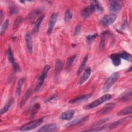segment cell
<instances>
[{
	"instance_id": "cell-1",
	"label": "cell",
	"mask_w": 132,
	"mask_h": 132,
	"mask_svg": "<svg viewBox=\"0 0 132 132\" xmlns=\"http://www.w3.org/2000/svg\"><path fill=\"white\" fill-rule=\"evenodd\" d=\"M103 7L101 4L96 1L91 2V4L88 6L84 8L81 11L80 14L82 18L87 19L89 18L93 12L95 11L102 12Z\"/></svg>"
},
{
	"instance_id": "cell-2",
	"label": "cell",
	"mask_w": 132,
	"mask_h": 132,
	"mask_svg": "<svg viewBox=\"0 0 132 132\" xmlns=\"http://www.w3.org/2000/svg\"><path fill=\"white\" fill-rule=\"evenodd\" d=\"M112 98V96L110 94H107L105 95H104L103 96L100 97V98H97V100H95L94 101L91 102V103L89 104L88 105L85 106L84 107V108L86 110L91 109L92 108H94L95 107H96L97 106L101 105L103 103L110 100Z\"/></svg>"
},
{
	"instance_id": "cell-3",
	"label": "cell",
	"mask_w": 132,
	"mask_h": 132,
	"mask_svg": "<svg viewBox=\"0 0 132 132\" xmlns=\"http://www.w3.org/2000/svg\"><path fill=\"white\" fill-rule=\"evenodd\" d=\"M119 76L120 74L118 72L113 73L112 74H111L106 79V81L104 84L103 87V91L104 92H107L109 90V89L112 87V86L114 84V82H116V81L118 80Z\"/></svg>"
},
{
	"instance_id": "cell-4",
	"label": "cell",
	"mask_w": 132,
	"mask_h": 132,
	"mask_svg": "<svg viewBox=\"0 0 132 132\" xmlns=\"http://www.w3.org/2000/svg\"><path fill=\"white\" fill-rule=\"evenodd\" d=\"M50 69H51V66L50 65H46L44 67L42 73L41 74V75H40V76L38 78V81L37 82V84H36V87L35 89V92H38L39 90H40V88L41 87V86H42V85L44 82V81L45 78L47 76V73Z\"/></svg>"
},
{
	"instance_id": "cell-5",
	"label": "cell",
	"mask_w": 132,
	"mask_h": 132,
	"mask_svg": "<svg viewBox=\"0 0 132 132\" xmlns=\"http://www.w3.org/2000/svg\"><path fill=\"white\" fill-rule=\"evenodd\" d=\"M42 122H43L42 118L38 119L37 120L30 121V122L23 125V126H22L20 127V130L22 131L30 130L32 129H34V128L38 127L39 125H40L42 124Z\"/></svg>"
},
{
	"instance_id": "cell-6",
	"label": "cell",
	"mask_w": 132,
	"mask_h": 132,
	"mask_svg": "<svg viewBox=\"0 0 132 132\" xmlns=\"http://www.w3.org/2000/svg\"><path fill=\"white\" fill-rule=\"evenodd\" d=\"M109 10L111 12L117 13L120 12L122 7V2L121 1H110Z\"/></svg>"
},
{
	"instance_id": "cell-7",
	"label": "cell",
	"mask_w": 132,
	"mask_h": 132,
	"mask_svg": "<svg viewBox=\"0 0 132 132\" xmlns=\"http://www.w3.org/2000/svg\"><path fill=\"white\" fill-rule=\"evenodd\" d=\"M131 120V117H125L123 119H121L114 122H113L111 124H109L107 125H105L104 126V128L105 130H107V129H112L114 128H117L118 126H119L120 125L122 124L124 122L127 121V120Z\"/></svg>"
},
{
	"instance_id": "cell-8",
	"label": "cell",
	"mask_w": 132,
	"mask_h": 132,
	"mask_svg": "<svg viewBox=\"0 0 132 132\" xmlns=\"http://www.w3.org/2000/svg\"><path fill=\"white\" fill-rule=\"evenodd\" d=\"M116 16L114 14H110L105 15L102 19L101 22L105 26H109L111 25L116 20Z\"/></svg>"
},
{
	"instance_id": "cell-9",
	"label": "cell",
	"mask_w": 132,
	"mask_h": 132,
	"mask_svg": "<svg viewBox=\"0 0 132 132\" xmlns=\"http://www.w3.org/2000/svg\"><path fill=\"white\" fill-rule=\"evenodd\" d=\"M58 126L55 123L48 124L43 125L41 128H40L37 131L38 132H50V131H55L57 130Z\"/></svg>"
},
{
	"instance_id": "cell-10",
	"label": "cell",
	"mask_w": 132,
	"mask_h": 132,
	"mask_svg": "<svg viewBox=\"0 0 132 132\" xmlns=\"http://www.w3.org/2000/svg\"><path fill=\"white\" fill-rule=\"evenodd\" d=\"M57 17H58V14L57 13H53L51 15L48 23V27H47V34H50L52 31L53 28L56 23Z\"/></svg>"
},
{
	"instance_id": "cell-11",
	"label": "cell",
	"mask_w": 132,
	"mask_h": 132,
	"mask_svg": "<svg viewBox=\"0 0 132 132\" xmlns=\"http://www.w3.org/2000/svg\"><path fill=\"white\" fill-rule=\"evenodd\" d=\"M116 106V104L114 103H109L106 104L103 108L98 111L96 113L99 114H104L109 112L111 111Z\"/></svg>"
},
{
	"instance_id": "cell-12",
	"label": "cell",
	"mask_w": 132,
	"mask_h": 132,
	"mask_svg": "<svg viewBox=\"0 0 132 132\" xmlns=\"http://www.w3.org/2000/svg\"><path fill=\"white\" fill-rule=\"evenodd\" d=\"M75 113L73 110H69L62 112L60 115V119L63 120H70L72 119Z\"/></svg>"
},
{
	"instance_id": "cell-13",
	"label": "cell",
	"mask_w": 132,
	"mask_h": 132,
	"mask_svg": "<svg viewBox=\"0 0 132 132\" xmlns=\"http://www.w3.org/2000/svg\"><path fill=\"white\" fill-rule=\"evenodd\" d=\"M88 116H85V117H83L75 119L71 121L69 123H67L65 125V127H71V126H73L79 124L81 123V122L86 121V120L88 119Z\"/></svg>"
},
{
	"instance_id": "cell-14",
	"label": "cell",
	"mask_w": 132,
	"mask_h": 132,
	"mask_svg": "<svg viewBox=\"0 0 132 132\" xmlns=\"http://www.w3.org/2000/svg\"><path fill=\"white\" fill-rule=\"evenodd\" d=\"M91 73V70L90 68H87L86 70L85 71L84 74H82V75L81 76V77H80L78 84L79 85H82V84H84L90 77V74Z\"/></svg>"
},
{
	"instance_id": "cell-15",
	"label": "cell",
	"mask_w": 132,
	"mask_h": 132,
	"mask_svg": "<svg viewBox=\"0 0 132 132\" xmlns=\"http://www.w3.org/2000/svg\"><path fill=\"white\" fill-rule=\"evenodd\" d=\"M25 40L26 41V46H27L28 52L31 54L32 52V42L31 37L30 34L29 33L26 34L25 36Z\"/></svg>"
},
{
	"instance_id": "cell-16",
	"label": "cell",
	"mask_w": 132,
	"mask_h": 132,
	"mask_svg": "<svg viewBox=\"0 0 132 132\" xmlns=\"http://www.w3.org/2000/svg\"><path fill=\"white\" fill-rule=\"evenodd\" d=\"M92 95V94H83V95H79L78 96H77V97L73 98L71 100H70L69 101V103L71 104H74L76 103H78V102H80L81 101L87 100L88 98H89Z\"/></svg>"
},
{
	"instance_id": "cell-17",
	"label": "cell",
	"mask_w": 132,
	"mask_h": 132,
	"mask_svg": "<svg viewBox=\"0 0 132 132\" xmlns=\"http://www.w3.org/2000/svg\"><path fill=\"white\" fill-rule=\"evenodd\" d=\"M110 59L111 60L112 63L116 67L119 66L121 62V57L119 53H114L110 55Z\"/></svg>"
},
{
	"instance_id": "cell-18",
	"label": "cell",
	"mask_w": 132,
	"mask_h": 132,
	"mask_svg": "<svg viewBox=\"0 0 132 132\" xmlns=\"http://www.w3.org/2000/svg\"><path fill=\"white\" fill-rule=\"evenodd\" d=\"M44 18V15H41L37 19V20H36V21L35 22V23L34 24V26L32 29V32L36 33L39 31L40 24L42 23Z\"/></svg>"
},
{
	"instance_id": "cell-19",
	"label": "cell",
	"mask_w": 132,
	"mask_h": 132,
	"mask_svg": "<svg viewBox=\"0 0 132 132\" xmlns=\"http://www.w3.org/2000/svg\"><path fill=\"white\" fill-rule=\"evenodd\" d=\"M25 81V78H20L17 84L16 89H15V95L16 96H19L22 90V88L23 86V85L24 82Z\"/></svg>"
},
{
	"instance_id": "cell-20",
	"label": "cell",
	"mask_w": 132,
	"mask_h": 132,
	"mask_svg": "<svg viewBox=\"0 0 132 132\" xmlns=\"http://www.w3.org/2000/svg\"><path fill=\"white\" fill-rule=\"evenodd\" d=\"M131 112H132V107L128 106V107H126V108H124L119 110L117 112V115L118 116H124V115L130 114V113H131Z\"/></svg>"
},
{
	"instance_id": "cell-21",
	"label": "cell",
	"mask_w": 132,
	"mask_h": 132,
	"mask_svg": "<svg viewBox=\"0 0 132 132\" xmlns=\"http://www.w3.org/2000/svg\"><path fill=\"white\" fill-rule=\"evenodd\" d=\"M119 100L122 102L130 101L131 100V91L129 90L124 93L123 94L121 95Z\"/></svg>"
},
{
	"instance_id": "cell-22",
	"label": "cell",
	"mask_w": 132,
	"mask_h": 132,
	"mask_svg": "<svg viewBox=\"0 0 132 132\" xmlns=\"http://www.w3.org/2000/svg\"><path fill=\"white\" fill-rule=\"evenodd\" d=\"M62 67H63L62 62L59 59H57L56 60L55 68V74L56 76L58 75L60 73V72L62 70Z\"/></svg>"
},
{
	"instance_id": "cell-23",
	"label": "cell",
	"mask_w": 132,
	"mask_h": 132,
	"mask_svg": "<svg viewBox=\"0 0 132 132\" xmlns=\"http://www.w3.org/2000/svg\"><path fill=\"white\" fill-rule=\"evenodd\" d=\"M31 92V89L30 88H29L27 89V90L26 91V93L24 94V95L23 96L21 102H20V108H22L24 105L25 104V102H26V101L27 100L28 98L29 97V96H30V94Z\"/></svg>"
},
{
	"instance_id": "cell-24",
	"label": "cell",
	"mask_w": 132,
	"mask_h": 132,
	"mask_svg": "<svg viewBox=\"0 0 132 132\" xmlns=\"http://www.w3.org/2000/svg\"><path fill=\"white\" fill-rule=\"evenodd\" d=\"M88 55H86L85 57L84 58V59L81 62L79 68L78 69V70L77 71V74L79 75L81 74V73L82 72V71L84 70L86 64L88 61Z\"/></svg>"
},
{
	"instance_id": "cell-25",
	"label": "cell",
	"mask_w": 132,
	"mask_h": 132,
	"mask_svg": "<svg viewBox=\"0 0 132 132\" xmlns=\"http://www.w3.org/2000/svg\"><path fill=\"white\" fill-rule=\"evenodd\" d=\"M14 102V100L13 98H11L9 101L1 109L0 112H1V114L2 115L3 114L6 113L10 108L11 106L12 105V104Z\"/></svg>"
},
{
	"instance_id": "cell-26",
	"label": "cell",
	"mask_w": 132,
	"mask_h": 132,
	"mask_svg": "<svg viewBox=\"0 0 132 132\" xmlns=\"http://www.w3.org/2000/svg\"><path fill=\"white\" fill-rule=\"evenodd\" d=\"M6 55H7L8 59L9 61L10 62V63L13 65L14 64H15L14 59V57H13V54H12V51L11 50L10 46H9L7 49V51L6 52Z\"/></svg>"
},
{
	"instance_id": "cell-27",
	"label": "cell",
	"mask_w": 132,
	"mask_h": 132,
	"mask_svg": "<svg viewBox=\"0 0 132 132\" xmlns=\"http://www.w3.org/2000/svg\"><path fill=\"white\" fill-rule=\"evenodd\" d=\"M119 54V55H120L121 58H122L124 60H127L129 61H131V56L129 53H128L126 52L123 51Z\"/></svg>"
},
{
	"instance_id": "cell-28",
	"label": "cell",
	"mask_w": 132,
	"mask_h": 132,
	"mask_svg": "<svg viewBox=\"0 0 132 132\" xmlns=\"http://www.w3.org/2000/svg\"><path fill=\"white\" fill-rule=\"evenodd\" d=\"M76 58V55H73L69 57H68L67 61V69L68 70H69L72 67L74 61L75 60Z\"/></svg>"
},
{
	"instance_id": "cell-29",
	"label": "cell",
	"mask_w": 132,
	"mask_h": 132,
	"mask_svg": "<svg viewBox=\"0 0 132 132\" xmlns=\"http://www.w3.org/2000/svg\"><path fill=\"white\" fill-rule=\"evenodd\" d=\"M108 31H105L103 32L101 34V42H100V46L101 48H104V46L105 45L106 36L108 34Z\"/></svg>"
},
{
	"instance_id": "cell-30",
	"label": "cell",
	"mask_w": 132,
	"mask_h": 132,
	"mask_svg": "<svg viewBox=\"0 0 132 132\" xmlns=\"http://www.w3.org/2000/svg\"><path fill=\"white\" fill-rule=\"evenodd\" d=\"M22 19H23V18L21 16H19L15 19L14 24H13V29L14 31L18 29V28H19V25L22 21Z\"/></svg>"
},
{
	"instance_id": "cell-31",
	"label": "cell",
	"mask_w": 132,
	"mask_h": 132,
	"mask_svg": "<svg viewBox=\"0 0 132 132\" xmlns=\"http://www.w3.org/2000/svg\"><path fill=\"white\" fill-rule=\"evenodd\" d=\"M9 24V20H6L3 24V25H2V27H1V35H3L4 32H5V31L6 30V29H7V27H8Z\"/></svg>"
},
{
	"instance_id": "cell-32",
	"label": "cell",
	"mask_w": 132,
	"mask_h": 132,
	"mask_svg": "<svg viewBox=\"0 0 132 132\" xmlns=\"http://www.w3.org/2000/svg\"><path fill=\"white\" fill-rule=\"evenodd\" d=\"M40 105L38 103H37L34 105L33 108L31 111V114H30L31 117H33L35 116V114L37 113V112L38 111V110L40 109Z\"/></svg>"
},
{
	"instance_id": "cell-33",
	"label": "cell",
	"mask_w": 132,
	"mask_h": 132,
	"mask_svg": "<svg viewBox=\"0 0 132 132\" xmlns=\"http://www.w3.org/2000/svg\"><path fill=\"white\" fill-rule=\"evenodd\" d=\"M72 18V14L71 12V11L69 10H67L65 13H64V20L65 22H67L69 21Z\"/></svg>"
},
{
	"instance_id": "cell-34",
	"label": "cell",
	"mask_w": 132,
	"mask_h": 132,
	"mask_svg": "<svg viewBox=\"0 0 132 132\" xmlns=\"http://www.w3.org/2000/svg\"><path fill=\"white\" fill-rule=\"evenodd\" d=\"M108 119H109V118H104L103 119L100 120L96 122L93 125V126H92L93 128L98 127L100 126L102 124H103V123H105L106 121H107L108 120Z\"/></svg>"
},
{
	"instance_id": "cell-35",
	"label": "cell",
	"mask_w": 132,
	"mask_h": 132,
	"mask_svg": "<svg viewBox=\"0 0 132 132\" xmlns=\"http://www.w3.org/2000/svg\"><path fill=\"white\" fill-rule=\"evenodd\" d=\"M97 36V34H94L92 35H89L87 37V40L88 42H91L93 39H94Z\"/></svg>"
},
{
	"instance_id": "cell-36",
	"label": "cell",
	"mask_w": 132,
	"mask_h": 132,
	"mask_svg": "<svg viewBox=\"0 0 132 132\" xmlns=\"http://www.w3.org/2000/svg\"><path fill=\"white\" fill-rule=\"evenodd\" d=\"M18 11H19V10L18 8L15 6H12L10 9V13L11 14H16L18 12Z\"/></svg>"
},
{
	"instance_id": "cell-37",
	"label": "cell",
	"mask_w": 132,
	"mask_h": 132,
	"mask_svg": "<svg viewBox=\"0 0 132 132\" xmlns=\"http://www.w3.org/2000/svg\"><path fill=\"white\" fill-rule=\"evenodd\" d=\"M80 31V26L79 25H77L75 29V35H78L79 34Z\"/></svg>"
},
{
	"instance_id": "cell-38",
	"label": "cell",
	"mask_w": 132,
	"mask_h": 132,
	"mask_svg": "<svg viewBox=\"0 0 132 132\" xmlns=\"http://www.w3.org/2000/svg\"><path fill=\"white\" fill-rule=\"evenodd\" d=\"M55 97H56V96H55V95H52V96H51L50 97H49V98L46 99V100H45V103L49 102H50L51 101H52V100H53V99H54Z\"/></svg>"
},
{
	"instance_id": "cell-39",
	"label": "cell",
	"mask_w": 132,
	"mask_h": 132,
	"mask_svg": "<svg viewBox=\"0 0 132 132\" xmlns=\"http://www.w3.org/2000/svg\"><path fill=\"white\" fill-rule=\"evenodd\" d=\"M3 18V11H2V10H1V12H0V20H1V23H2Z\"/></svg>"
},
{
	"instance_id": "cell-40",
	"label": "cell",
	"mask_w": 132,
	"mask_h": 132,
	"mask_svg": "<svg viewBox=\"0 0 132 132\" xmlns=\"http://www.w3.org/2000/svg\"><path fill=\"white\" fill-rule=\"evenodd\" d=\"M131 67H130L129 68V69H128L127 72H131Z\"/></svg>"
}]
</instances>
